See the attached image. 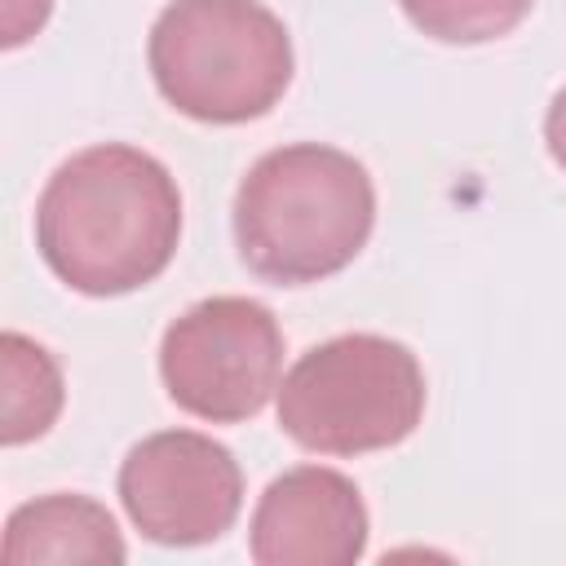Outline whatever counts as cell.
I'll return each mask as SVG.
<instances>
[{"label":"cell","instance_id":"cell-9","mask_svg":"<svg viewBox=\"0 0 566 566\" xmlns=\"http://www.w3.org/2000/svg\"><path fill=\"white\" fill-rule=\"evenodd\" d=\"M0 438L4 447H22L40 433H49V424L62 411V371L53 363V354L44 345H35L22 332H4L0 336Z\"/></svg>","mask_w":566,"mask_h":566},{"label":"cell","instance_id":"cell-12","mask_svg":"<svg viewBox=\"0 0 566 566\" xmlns=\"http://www.w3.org/2000/svg\"><path fill=\"white\" fill-rule=\"evenodd\" d=\"M544 142H548L553 164L566 172V88H557L553 102H548V115H544Z\"/></svg>","mask_w":566,"mask_h":566},{"label":"cell","instance_id":"cell-10","mask_svg":"<svg viewBox=\"0 0 566 566\" xmlns=\"http://www.w3.org/2000/svg\"><path fill=\"white\" fill-rule=\"evenodd\" d=\"M411 27L438 44H486L509 35L535 0H398Z\"/></svg>","mask_w":566,"mask_h":566},{"label":"cell","instance_id":"cell-6","mask_svg":"<svg viewBox=\"0 0 566 566\" xmlns=\"http://www.w3.org/2000/svg\"><path fill=\"white\" fill-rule=\"evenodd\" d=\"M119 500L128 522L164 548L221 539L243 509V473L230 447L195 429L142 438L119 464Z\"/></svg>","mask_w":566,"mask_h":566},{"label":"cell","instance_id":"cell-3","mask_svg":"<svg viewBox=\"0 0 566 566\" xmlns=\"http://www.w3.org/2000/svg\"><path fill=\"white\" fill-rule=\"evenodd\" d=\"M164 102L199 124H248L292 84V35L261 0H172L146 40Z\"/></svg>","mask_w":566,"mask_h":566},{"label":"cell","instance_id":"cell-2","mask_svg":"<svg viewBox=\"0 0 566 566\" xmlns=\"http://www.w3.org/2000/svg\"><path fill=\"white\" fill-rule=\"evenodd\" d=\"M376 226L367 168L318 142L265 150L234 195V243L243 265L279 287L340 274Z\"/></svg>","mask_w":566,"mask_h":566},{"label":"cell","instance_id":"cell-11","mask_svg":"<svg viewBox=\"0 0 566 566\" xmlns=\"http://www.w3.org/2000/svg\"><path fill=\"white\" fill-rule=\"evenodd\" d=\"M53 13V0H4V27H0V44L18 49L27 44Z\"/></svg>","mask_w":566,"mask_h":566},{"label":"cell","instance_id":"cell-7","mask_svg":"<svg viewBox=\"0 0 566 566\" xmlns=\"http://www.w3.org/2000/svg\"><path fill=\"white\" fill-rule=\"evenodd\" d=\"M248 553L256 566H354L367 553V504L345 473L296 464L256 500Z\"/></svg>","mask_w":566,"mask_h":566},{"label":"cell","instance_id":"cell-8","mask_svg":"<svg viewBox=\"0 0 566 566\" xmlns=\"http://www.w3.org/2000/svg\"><path fill=\"white\" fill-rule=\"evenodd\" d=\"M9 566H31V562H124V535L115 517L88 500V495H44L31 504H18L4 522V544H0Z\"/></svg>","mask_w":566,"mask_h":566},{"label":"cell","instance_id":"cell-4","mask_svg":"<svg viewBox=\"0 0 566 566\" xmlns=\"http://www.w3.org/2000/svg\"><path fill=\"white\" fill-rule=\"evenodd\" d=\"M420 358L389 336L349 332L305 349L279 385L283 433L318 455L398 447L424 416Z\"/></svg>","mask_w":566,"mask_h":566},{"label":"cell","instance_id":"cell-5","mask_svg":"<svg viewBox=\"0 0 566 566\" xmlns=\"http://www.w3.org/2000/svg\"><path fill=\"white\" fill-rule=\"evenodd\" d=\"M279 318L252 296H208L172 318L159 340L168 398L212 424L252 420L279 394Z\"/></svg>","mask_w":566,"mask_h":566},{"label":"cell","instance_id":"cell-1","mask_svg":"<svg viewBox=\"0 0 566 566\" xmlns=\"http://www.w3.org/2000/svg\"><path fill=\"white\" fill-rule=\"evenodd\" d=\"M181 239L172 172L124 142L71 155L35 199L44 265L84 296H124L159 279Z\"/></svg>","mask_w":566,"mask_h":566}]
</instances>
